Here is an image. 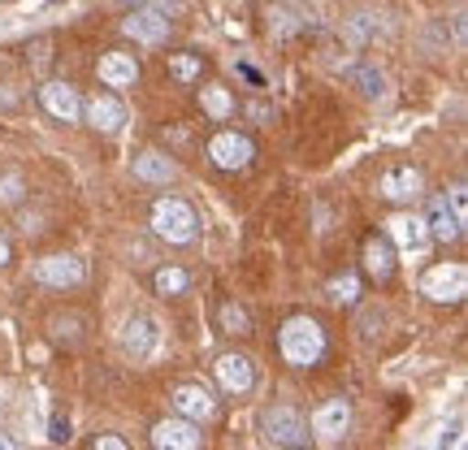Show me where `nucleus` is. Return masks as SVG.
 Returning <instances> with one entry per match:
<instances>
[{
    "label": "nucleus",
    "mask_w": 468,
    "mask_h": 450,
    "mask_svg": "<svg viewBox=\"0 0 468 450\" xmlns=\"http://www.w3.org/2000/svg\"><path fill=\"white\" fill-rule=\"evenodd\" d=\"M278 347H282V360L295 368H313L325 355V334L313 317H291L278 334Z\"/></svg>",
    "instance_id": "obj_1"
},
{
    "label": "nucleus",
    "mask_w": 468,
    "mask_h": 450,
    "mask_svg": "<svg viewBox=\"0 0 468 450\" xmlns=\"http://www.w3.org/2000/svg\"><path fill=\"white\" fill-rule=\"evenodd\" d=\"M196 225H200V221H196V208L186 200H174V195H169V200H161L152 208V230L161 234L165 243H191V238H196Z\"/></svg>",
    "instance_id": "obj_2"
},
{
    "label": "nucleus",
    "mask_w": 468,
    "mask_h": 450,
    "mask_svg": "<svg viewBox=\"0 0 468 450\" xmlns=\"http://www.w3.org/2000/svg\"><path fill=\"white\" fill-rule=\"evenodd\" d=\"M156 347H161V325H156L148 312H134V317L122 325V351L131 355L134 364H144V360L156 355Z\"/></svg>",
    "instance_id": "obj_3"
},
{
    "label": "nucleus",
    "mask_w": 468,
    "mask_h": 450,
    "mask_svg": "<svg viewBox=\"0 0 468 450\" xmlns=\"http://www.w3.org/2000/svg\"><path fill=\"white\" fill-rule=\"evenodd\" d=\"M261 429L273 446H303L308 442V420L295 412V407H269L261 416Z\"/></svg>",
    "instance_id": "obj_4"
},
{
    "label": "nucleus",
    "mask_w": 468,
    "mask_h": 450,
    "mask_svg": "<svg viewBox=\"0 0 468 450\" xmlns=\"http://www.w3.org/2000/svg\"><path fill=\"white\" fill-rule=\"evenodd\" d=\"M420 290L438 303H460L468 295V268L464 265H438L420 277Z\"/></svg>",
    "instance_id": "obj_5"
},
{
    "label": "nucleus",
    "mask_w": 468,
    "mask_h": 450,
    "mask_svg": "<svg viewBox=\"0 0 468 450\" xmlns=\"http://www.w3.org/2000/svg\"><path fill=\"white\" fill-rule=\"evenodd\" d=\"M83 277H87V268L79 256H44L35 265V282L52 286V290H69V286H79Z\"/></svg>",
    "instance_id": "obj_6"
},
{
    "label": "nucleus",
    "mask_w": 468,
    "mask_h": 450,
    "mask_svg": "<svg viewBox=\"0 0 468 450\" xmlns=\"http://www.w3.org/2000/svg\"><path fill=\"white\" fill-rule=\"evenodd\" d=\"M208 156H213L218 169H248L256 148H251V139H243L239 131H221L208 139Z\"/></svg>",
    "instance_id": "obj_7"
},
{
    "label": "nucleus",
    "mask_w": 468,
    "mask_h": 450,
    "mask_svg": "<svg viewBox=\"0 0 468 450\" xmlns=\"http://www.w3.org/2000/svg\"><path fill=\"white\" fill-rule=\"evenodd\" d=\"M122 31L131 35L134 44H148V48H156V44H165L169 17L161 14V9H134V14L122 22Z\"/></svg>",
    "instance_id": "obj_8"
},
{
    "label": "nucleus",
    "mask_w": 468,
    "mask_h": 450,
    "mask_svg": "<svg viewBox=\"0 0 468 450\" xmlns=\"http://www.w3.org/2000/svg\"><path fill=\"white\" fill-rule=\"evenodd\" d=\"M152 446L156 450H200V424L191 420L174 416V420H161L152 429Z\"/></svg>",
    "instance_id": "obj_9"
},
{
    "label": "nucleus",
    "mask_w": 468,
    "mask_h": 450,
    "mask_svg": "<svg viewBox=\"0 0 468 450\" xmlns=\"http://www.w3.org/2000/svg\"><path fill=\"white\" fill-rule=\"evenodd\" d=\"M174 412L191 424H204V420L218 416V399L204 390V385H178L174 390Z\"/></svg>",
    "instance_id": "obj_10"
},
{
    "label": "nucleus",
    "mask_w": 468,
    "mask_h": 450,
    "mask_svg": "<svg viewBox=\"0 0 468 450\" xmlns=\"http://www.w3.org/2000/svg\"><path fill=\"white\" fill-rule=\"evenodd\" d=\"M347 429H351V403L347 399H330L313 412V434H317L321 442H338Z\"/></svg>",
    "instance_id": "obj_11"
},
{
    "label": "nucleus",
    "mask_w": 468,
    "mask_h": 450,
    "mask_svg": "<svg viewBox=\"0 0 468 450\" xmlns=\"http://www.w3.org/2000/svg\"><path fill=\"white\" fill-rule=\"evenodd\" d=\"M420 191H425V178H420L417 165H399L390 173H382V195L390 204H412Z\"/></svg>",
    "instance_id": "obj_12"
},
{
    "label": "nucleus",
    "mask_w": 468,
    "mask_h": 450,
    "mask_svg": "<svg viewBox=\"0 0 468 450\" xmlns=\"http://www.w3.org/2000/svg\"><path fill=\"white\" fill-rule=\"evenodd\" d=\"M39 100H44V109L57 121H79L83 117V100H79V91L69 83H44L39 87Z\"/></svg>",
    "instance_id": "obj_13"
},
{
    "label": "nucleus",
    "mask_w": 468,
    "mask_h": 450,
    "mask_svg": "<svg viewBox=\"0 0 468 450\" xmlns=\"http://www.w3.org/2000/svg\"><path fill=\"white\" fill-rule=\"evenodd\" d=\"M83 113H87V121H91L96 131H104V134L122 131V121H126V109H122V100H117V96H109V91H96V96L83 104Z\"/></svg>",
    "instance_id": "obj_14"
},
{
    "label": "nucleus",
    "mask_w": 468,
    "mask_h": 450,
    "mask_svg": "<svg viewBox=\"0 0 468 450\" xmlns=\"http://www.w3.org/2000/svg\"><path fill=\"white\" fill-rule=\"evenodd\" d=\"M218 382L230 390V394H248L251 385H256V372H251V360L248 355H221L218 360Z\"/></svg>",
    "instance_id": "obj_15"
},
{
    "label": "nucleus",
    "mask_w": 468,
    "mask_h": 450,
    "mask_svg": "<svg viewBox=\"0 0 468 450\" xmlns=\"http://www.w3.org/2000/svg\"><path fill=\"white\" fill-rule=\"evenodd\" d=\"M425 230L434 234L438 243H455V238L464 234V221L455 217V213H452V204H447L442 195H438V200L430 204V217H425Z\"/></svg>",
    "instance_id": "obj_16"
},
{
    "label": "nucleus",
    "mask_w": 468,
    "mask_h": 450,
    "mask_svg": "<svg viewBox=\"0 0 468 450\" xmlns=\"http://www.w3.org/2000/svg\"><path fill=\"white\" fill-rule=\"evenodd\" d=\"M139 78V66H134L131 52H104L101 57V83L104 87H131Z\"/></svg>",
    "instance_id": "obj_17"
},
{
    "label": "nucleus",
    "mask_w": 468,
    "mask_h": 450,
    "mask_svg": "<svg viewBox=\"0 0 468 450\" xmlns=\"http://www.w3.org/2000/svg\"><path fill=\"white\" fill-rule=\"evenodd\" d=\"M174 161L169 156H161V152H139L134 156V178L139 183H152V186H165V183H174Z\"/></svg>",
    "instance_id": "obj_18"
},
{
    "label": "nucleus",
    "mask_w": 468,
    "mask_h": 450,
    "mask_svg": "<svg viewBox=\"0 0 468 450\" xmlns=\"http://www.w3.org/2000/svg\"><path fill=\"white\" fill-rule=\"evenodd\" d=\"M390 238L408 251H420L430 243V230H425V217H395L390 221Z\"/></svg>",
    "instance_id": "obj_19"
},
{
    "label": "nucleus",
    "mask_w": 468,
    "mask_h": 450,
    "mask_svg": "<svg viewBox=\"0 0 468 450\" xmlns=\"http://www.w3.org/2000/svg\"><path fill=\"white\" fill-rule=\"evenodd\" d=\"M365 268L378 277V282H386V277L395 273V251H390L386 238H368L365 243Z\"/></svg>",
    "instance_id": "obj_20"
},
{
    "label": "nucleus",
    "mask_w": 468,
    "mask_h": 450,
    "mask_svg": "<svg viewBox=\"0 0 468 450\" xmlns=\"http://www.w3.org/2000/svg\"><path fill=\"white\" fill-rule=\"evenodd\" d=\"M356 87H360V96L365 100H386V74L378 66H365V69H356Z\"/></svg>",
    "instance_id": "obj_21"
},
{
    "label": "nucleus",
    "mask_w": 468,
    "mask_h": 450,
    "mask_svg": "<svg viewBox=\"0 0 468 450\" xmlns=\"http://www.w3.org/2000/svg\"><path fill=\"white\" fill-rule=\"evenodd\" d=\"M356 295H360L356 273H343V277H335V282L325 286V299L335 303V308H347V303H356Z\"/></svg>",
    "instance_id": "obj_22"
},
{
    "label": "nucleus",
    "mask_w": 468,
    "mask_h": 450,
    "mask_svg": "<svg viewBox=\"0 0 468 450\" xmlns=\"http://www.w3.org/2000/svg\"><path fill=\"white\" fill-rule=\"evenodd\" d=\"M191 277H186L183 268H156V295H183Z\"/></svg>",
    "instance_id": "obj_23"
},
{
    "label": "nucleus",
    "mask_w": 468,
    "mask_h": 450,
    "mask_svg": "<svg viewBox=\"0 0 468 450\" xmlns=\"http://www.w3.org/2000/svg\"><path fill=\"white\" fill-rule=\"evenodd\" d=\"M200 104H204V113H213V117H230V109H234V100L221 91V87H204Z\"/></svg>",
    "instance_id": "obj_24"
},
{
    "label": "nucleus",
    "mask_w": 468,
    "mask_h": 450,
    "mask_svg": "<svg viewBox=\"0 0 468 450\" xmlns=\"http://www.w3.org/2000/svg\"><path fill=\"white\" fill-rule=\"evenodd\" d=\"M221 330H226V334H248L251 317L239 308V303H226V308H221Z\"/></svg>",
    "instance_id": "obj_25"
},
{
    "label": "nucleus",
    "mask_w": 468,
    "mask_h": 450,
    "mask_svg": "<svg viewBox=\"0 0 468 450\" xmlns=\"http://www.w3.org/2000/svg\"><path fill=\"white\" fill-rule=\"evenodd\" d=\"M169 69H174V78L191 83V78L200 74V61H196V57H183V52H178V57H169Z\"/></svg>",
    "instance_id": "obj_26"
},
{
    "label": "nucleus",
    "mask_w": 468,
    "mask_h": 450,
    "mask_svg": "<svg viewBox=\"0 0 468 450\" xmlns=\"http://www.w3.org/2000/svg\"><path fill=\"white\" fill-rule=\"evenodd\" d=\"M22 200V178L9 173V178H0V204H17Z\"/></svg>",
    "instance_id": "obj_27"
},
{
    "label": "nucleus",
    "mask_w": 468,
    "mask_h": 450,
    "mask_svg": "<svg viewBox=\"0 0 468 450\" xmlns=\"http://www.w3.org/2000/svg\"><path fill=\"white\" fill-rule=\"evenodd\" d=\"M69 420L66 416H52V424H48V442H57V446H61V442H69Z\"/></svg>",
    "instance_id": "obj_28"
},
{
    "label": "nucleus",
    "mask_w": 468,
    "mask_h": 450,
    "mask_svg": "<svg viewBox=\"0 0 468 450\" xmlns=\"http://www.w3.org/2000/svg\"><path fill=\"white\" fill-rule=\"evenodd\" d=\"M91 450H131L122 437H113V434H101L96 442H91Z\"/></svg>",
    "instance_id": "obj_29"
},
{
    "label": "nucleus",
    "mask_w": 468,
    "mask_h": 450,
    "mask_svg": "<svg viewBox=\"0 0 468 450\" xmlns=\"http://www.w3.org/2000/svg\"><path fill=\"white\" fill-rule=\"evenodd\" d=\"M464 208H468L464 186H455V191H452V213H455V217H460V221H464Z\"/></svg>",
    "instance_id": "obj_30"
},
{
    "label": "nucleus",
    "mask_w": 468,
    "mask_h": 450,
    "mask_svg": "<svg viewBox=\"0 0 468 450\" xmlns=\"http://www.w3.org/2000/svg\"><path fill=\"white\" fill-rule=\"evenodd\" d=\"M9 260V243H5V234H0V265Z\"/></svg>",
    "instance_id": "obj_31"
},
{
    "label": "nucleus",
    "mask_w": 468,
    "mask_h": 450,
    "mask_svg": "<svg viewBox=\"0 0 468 450\" xmlns=\"http://www.w3.org/2000/svg\"><path fill=\"white\" fill-rule=\"evenodd\" d=\"M0 450H17V446H14V442H9L5 434H0Z\"/></svg>",
    "instance_id": "obj_32"
}]
</instances>
